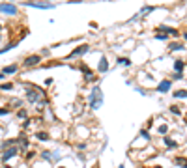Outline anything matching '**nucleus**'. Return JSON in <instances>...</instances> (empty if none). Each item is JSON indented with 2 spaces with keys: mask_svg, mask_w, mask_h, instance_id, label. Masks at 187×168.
<instances>
[{
  "mask_svg": "<svg viewBox=\"0 0 187 168\" xmlns=\"http://www.w3.org/2000/svg\"><path fill=\"white\" fill-rule=\"evenodd\" d=\"M90 107L92 109H101L103 107V92H101V88L99 86H95L92 92H90Z\"/></svg>",
  "mask_w": 187,
  "mask_h": 168,
  "instance_id": "obj_1",
  "label": "nucleus"
},
{
  "mask_svg": "<svg viewBox=\"0 0 187 168\" xmlns=\"http://www.w3.org/2000/svg\"><path fill=\"white\" fill-rule=\"evenodd\" d=\"M41 99V90H28L26 92V101L28 103H38Z\"/></svg>",
  "mask_w": 187,
  "mask_h": 168,
  "instance_id": "obj_2",
  "label": "nucleus"
},
{
  "mask_svg": "<svg viewBox=\"0 0 187 168\" xmlns=\"http://www.w3.org/2000/svg\"><path fill=\"white\" fill-rule=\"evenodd\" d=\"M38 62H41V58H39L38 54H32V56H28V58L23 62V66L25 67H32V66H38Z\"/></svg>",
  "mask_w": 187,
  "mask_h": 168,
  "instance_id": "obj_3",
  "label": "nucleus"
},
{
  "mask_svg": "<svg viewBox=\"0 0 187 168\" xmlns=\"http://www.w3.org/2000/svg\"><path fill=\"white\" fill-rule=\"evenodd\" d=\"M0 11L10 13V15H15L17 13V6H13V4H0Z\"/></svg>",
  "mask_w": 187,
  "mask_h": 168,
  "instance_id": "obj_4",
  "label": "nucleus"
},
{
  "mask_svg": "<svg viewBox=\"0 0 187 168\" xmlns=\"http://www.w3.org/2000/svg\"><path fill=\"white\" fill-rule=\"evenodd\" d=\"M17 151H19L17 148H10L8 151H4V155H2V161H4V163H8L11 157H15V155H17Z\"/></svg>",
  "mask_w": 187,
  "mask_h": 168,
  "instance_id": "obj_5",
  "label": "nucleus"
},
{
  "mask_svg": "<svg viewBox=\"0 0 187 168\" xmlns=\"http://www.w3.org/2000/svg\"><path fill=\"white\" fill-rule=\"evenodd\" d=\"M84 53H88V45H81V47H77V49H75L73 53L69 54V58H77V56H81V54H84Z\"/></svg>",
  "mask_w": 187,
  "mask_h": 168,
  "instance_id": "obj_6",
  "label": "nucleus"
},
{
  "mask_svg": "<svg viewBox=\"0 0 187 168\" xmlns=\"http://www.w3.org/2000/svg\"><path fill=\"white\" fill-rule=\"evenodd\" d=\"M170 86H172V82H170V81H163L157 86V92H159V94H166V92H170Z\"/></svg>",
  "mask_w": 187,
  "mask_h": 168,
  "instance_id": "obj_7",
  "label": "nucleus"
},
{
  "mask_svg": "<svg viewBox=\"0 0 187 168\" xmlns=\"http://www.w3.org/2000/svg\"><path fill=\"white\" fill-rule=\"evenodd\" d=\"M107 69H109V62H107V58H105V56H103V58L99 60V66H97V71H99V73H105Z\"/></svg>",
  "mask_w": 187,
  "mask_h": 168,
  "instance_id": "obj_8",
  "label": "nucleus"
},
{
  "mask_svg": "<svg viewBox=\"0 0 187 168\" xmlns=\"http://www.w3.org/2000/svg\"><path fill=\"white\" fill-rule=\"evenodd\" d=\"M184 67H185L184 60H176V62H174V69H176V73H182V71H184Z\"/></svg>",
  "mask_w": 187,
  "mask_h": 168,
  "instance_id": "obj_9",
  "label": "nucleus"
},
{
  "mask_svg": "<svg viewBox=\"0 0 187 168\" xmlns=\"http://www.w3.org/2000/svg\"><path fill=\"white\" fill-rule=\"evenodd\" d=\"M28 6H32V8H41V10H51V8H53V4H34V2H28Z\"/></svg>",
  "mask_w": 187,
  "mask_h": 168,
  "instance_id": "obj_10",
  "label": "nucleus"
},
{
  "mask_svg": "<svg viewBox=\"0 0 187 168\" xmlns=\"http://www.w3.org/2000/svg\"><path fill=\"white\" fill-rule=\"evenodd\" d=\"M174 163H176L178 166H182V168H187V159L185 157H176V159H174Z\"/></svg>",
  "mask_w": 187,
  "mask_h": 168,
  "instance_id": "obj_11",
  "label": "nucleus"
},
{
  "mask_svg": "<svg viewBox=\"0 0 187 168\" xmlns=\"http://www.w3.org/2000/svg\"><path fill=\"white\" fill-rule=\"evenodd\" d=\"M41 157H43V159H49V161H56V159H58V155H56V153H53V155H51L49 151H43V153H41Z\"/></svg>",
  "mask_w": 187,
  "mask_h": 168,
  "instance_id": "obj_12",
  "label": "nucleus"
},
{
  "mask_svg": "<svg viewBox=\"0 0 187 168\" xmlns=\"http://www.w3.org/2000/svg\"><path fill=\"white\" fill-rule=\"evenodd\" d=\"M174 97H178V99H185V97H187V90H178V92H174Z\"/></svg>",
  "mask_w": 187,
  "mask_h": 168,
  "instance_id": "obj_13",
  "label": "nucleus"
},
{
  "mask_svg": "<svg viewBox=\"0 0 187 168\" xmlns=\"http://www.w3.org/2000/svg\"><path fill=\"white\" fill-rule=\"evenodd\" d=\"M161 30H165L166 34H170V36H178V30L176 28H169V26H161Z\"/></svg>",
  "mask_w": 187,
  "mask_h": 168,
  "instance_id": "obj_14",
  "label": "nucleus"
},
{
  "mask_svg": "<svg viewBox=\"0 0 187 168\" xmlns=\"http://www.w3.org/2000/svg\"><path fill=\"white\" fill-rule=\"evenodd\" d=\"M17 71V66H10V67H4V75H11V73H15Z\"/></svg>",
  "mask_w": 187,
  "mask_h": 168,
  "instance_id": "obj_15",
  "label": "nucleus"
},
{
  "mask_svg": "<svg viewBox=\"0 0 187 168\" xmlns=\"http://www.w3.org/2000/svg\"><path fill=\"white\" fill-rule=\"evenodd\" d=\"M163 140H165V144H166V146H169V148H176V146H178V144L174 142L172 138H169V137H163Z\"/></svg>",
  "mask_w": 187,
  "mask_h": 168,
  "instance_id": "obj_16",
  "label": "nucleus"
},
{
  "mask_svg": "<svg viewBox=\"0 0 187 168\" xmlns=\"http://www.w3.org/2000/svg\"><path fill=\"white\" fill-rule=\"evenodd\" d=\"M36 137H38L39 140H43V142H47V140H49V133H45V131H41V133H38V135H36Z\"/></svg>",
  "mask_w": 187,
  "mask_h": 168,
  "instance_id": "obj_17",
  "label": "nucleus"
},
{
  "mask_svg": "<svg viewBox=\"0 0 187 168\" xmlns=\"http://www.w3.org/2000/svg\"><path fill=\"white\" fill-rule=\"evenodd\" d=\"M118 64H120V66H127V67H129L131 66V60L129 58H120V60H118Z\"/></svg>",
  "mask_w": 187,
  "mask_h": 168,
  "instance_id": "obj_18",
  "label": "nucleus"
},
{
  "mask_svg": "<svg viewBox=\"0 0 187 168\" xmlns=\"http://www.w3.org/2000/svg\"><path fill=\"white\" fill-rule=\"evenodd\" d=\"M170 51H184V47H182L180 43H172V45H170Z\"/></svg>",
  "mask_w": 187,
  "mask_h": 168,
  "instance_id": "obj_19",
  "label": "nucleus"
},
{
  "mask_svg": "<svg viewBox=\"0 0 187 168\" xmlns=\"http://www.w3.org/2000/svg\"><path fill=\"white\" fill-rule=\"evenodd\" d=\"M166 131H169V127H166V125H159V133H161V135H166Z\"/></svg>",
  "mask_w": 187,
  "mask_h": 168,
  "instance_id": "obj_20",
  "label": "nucleus"
},
{
  "mask_svg": "<svg viewBox=\"0 0 187 168\" xmlns=\"http://www.w3.org/2000/svg\"><path fill=\"white\" fill-rule=\"evenodd\" d=\"M0 88H2V90H11V88H13V84H0Z\"/></svg>",
  "mask_w": 187,
  "mask_h": 168,
  "instance_id": "obj_21",
  "label": "nucleus"
},
{
  "mask_svg": "<svg viewBox=\"0 0 187 168\" xmlns=\"http://www.w3.org/2000/svg\"><path fill=\"white\" fill-rule=\"evenodd\" d=\"M17 116H19V118H26V110H25V109H21V110L17 112Z\"/></svg>",
  "mask_w": 187,
  "mask_h": 168,
  "instance_id": "obj_22",
  "label": "nucleus"
},
{
  "mask_svg": "<svg viewBox=\"0 0 187 168\" xmlns=\"http://www.w3.org/2000/svg\"><path fill=\"white\" fill-rule=\"evenodd\" d=\"M152 10H153L152 6H148V8H142V15H144V13H150V11H152Z\"/></svg>",
  "mask_w": 187,
  "mask_h": 168,
  "instance_id": "obj_23",
  "label": "nucleus"
},
{
  "mask_svg": "<svg viewBox=\"0 0 187 168\" xmlns=\"http://www.w3.org/2000/svg\"><path fill=\"white\" fill-rule=\"evenodd\" d=\"M170 112H172V114H180V109H178V107H170Z\"/></svg>",
  "mask_w": 187,
  "mask_h": 168,
  "instance_id": "obj_24",
  "label": "nucleus"
},
{
  "mask_svg": "<svg viewBox=\"0 0 187 168\" xmlns=\"http://www.w3.org/2000/svg\"><path fill=\"white\" fill-rule=\"evenodd\" d=\"M4 114H10V109H8V107L6 109H0V116H4Z\"/></svg>",
  "mask_w": 187,
  "mask_h": 168,
  "instance_id": "obj_25",
  "label": "nucleus"
},
{
  "mask_svg": "<svg viewBox=\"0 0 187 168\" xmlns=\"http://www.w3.org/2000/svg\"><path fill=\"white\" fill-rule=\"evenodd\" d=\"M174 79H176V81H182V79H184V75H182V73H174Z\"/></svg>",
  "mask_w": 187,
  "mask_h": 168,
  "instance_id": "obj_26",
  "label": "nucleus"
},
{
  "mask_svg": "<svg viewBox=\"0 0 187 168\" xmlns=\"http://www.w3.org/2000/svg\"><path fill=\"white\" fill-rule=\"evenodd\" d=\"M157 39H166V34H155Z\"/></svg>",
  "mask_w": 187,
  "mask_h": 168,
  "instance_id": "obj_27",
  "label": "nucleus"
},
{
  "mask_svg": "<svg viewBox=\"0 0 187 168\" xmlns=\"http://www.w3.org/2000/svg\"><path fill=\"white\" fill-rule=\"evenodd\" d=\"M140 137H142V138H150V137H148V131H140Z\"/></svg>",
  "mask_w": 187,
  "mask_h": 168,
  "instance_id": "obj_28",
  "label": "nucleus"
},
{
  "mask_svg": "<svg viewBox=\"0 0 187 168\" xmlns=\"http://www.w3.org/2000/svg\"><path fill=\"white\" fill-rule=\"evenodd\" d=\"M2 79H4V73H0V81H2Z\"/></svg>",
  "mask_w": 187,
  "mask_h": 168,
  "instance_id": "obj_29",
  "label": "nucleus"
},
{
  "mask_svg": "<svg viewBox=\"0 0 187 168\" xmlns=\"http://www.w3.org/2000/svg\"><path fill=\"white\" fill-rule=\"evenodd\" d=\"M58 168H66V166H58Z\"/></svg>",
  "mask_w": 187,
  "mask_h": 168,
  "instance_id": "obj_30",
  "label": "nucleus"
},
{
  "mask_svg": "<svg viewBox=\"0 0 187 168\" xmlns=\"http://www.w3.org/2000/svg\"><path fill=\"white\" fill-rule=\"evenodd\" d=\"M155 168H161V166H155Z\"/></svg>",
  "mask_w": 187,
  "mask_h": 168,
  "instance_id": "obj_31",
  "label": "nucleus"
},
{
  "mask_svg": "<svg viewBox=\"0 0 187 168\" xmlns=\"http://www.w3.org/2000/svg\"><path fill=\"white\" fill-rule=\"evenodd\" d=\"M120 168H125V166H120Z\"/></svg>",
  "mask_w": 187,
  "mask_h": 168,
  "instance_id": "obj_32",
  "label": "nucleus"
},
{
  "mask_svg": "<svg viewBox=\"0 0 187 168\" xmlns=\"http://www.w3.org/2000/svg\"><path fill=\"white\" fill-rule=\"evenodd\" d=\"M0 28H2V26H0Z\"/></svg>",
  "mask_w": 187,
  "mask_h": 168,
  "instance_id": "obj_33",
  "label": "nucleus"
}]
</instances>
